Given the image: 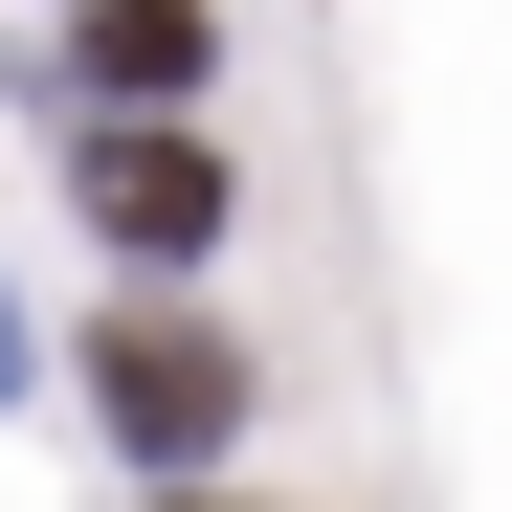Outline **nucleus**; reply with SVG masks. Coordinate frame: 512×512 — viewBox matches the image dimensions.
<instances>
[{
  "instance_id": "1",
  "label": "nucleus",
  "mask_w": 512,
  "mask_h": 512,
  "mask_svg": "<svg viewBox=\"0 0 512 512\" xmlns=\"http://www.w3.org/2000/svg\"><path fill=\"white\" fill-rule=\"evenodd\" d=\"M90 423L134 468H201L223 423H245V334H201V312H112L90 334Z\"/></svg>"
},
{
  "instance_id": "2",
  "label": "nucleus",
  "mask_w": 512,
  "mask_h": 512,
  "mask_svg": "<svg viewBox=\"0 0 512 512\" xmlns=\"http://www.w3.org/2000/svg\"><path fill=\"white\" fill-rule=\"evenodd\" d=\"M67 201H90V223L134 245V268H201V245L245 223V179H223V156H201V134H156V112H112L90 156H67Z\"/></svg>"
},
{
  "instance_id": "3",
  "label": "nucleus",
  "mask_w": 512,
  "mask_h": 512,
  "mask_svg": "<svg viewBox=\"0 0 512 512\" xmlns=\"http://www.w3.org/2000/svg\"><path fill=\"white\" fill-rule=\"evenodd\" d=\"M67 67H90L112 112H179L201 67H223V23H201V0H90V45H67Z\"/></svg>"
}]
</instances>
